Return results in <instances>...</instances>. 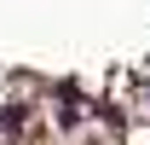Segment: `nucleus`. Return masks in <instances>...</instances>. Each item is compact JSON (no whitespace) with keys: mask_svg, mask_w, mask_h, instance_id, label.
I'll return each instance as SVG.
<instances>
[{"mask_svg":"<svg viewBox=\"0 0 150 145\" xmlns=\"http://www.w3.org/2000/svg\"><path fill=\"white\" fill-rule=\"evenodd\" d=\"M23 116H29L23 105H6V110H0V134H6V139H18V134H23Z\"/></svg>","mask_w":150,"mask_h":145,"instance_id":"nucleus-1","label":"nucleus"}]
</instances>
